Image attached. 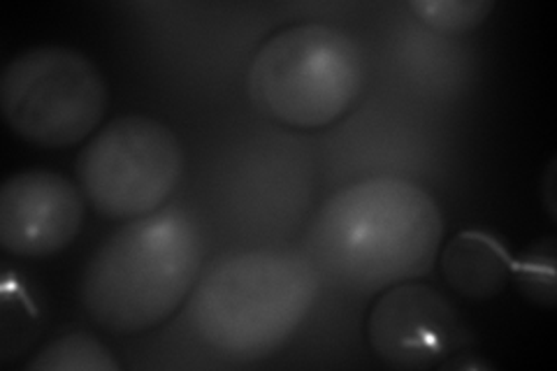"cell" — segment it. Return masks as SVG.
Here are the masks:
<instances>
[{
	"label": "cell",
	"instance_id": "6da1fadb",
	"mask_svg": "<svg viewBox=\"0 0 557 371\" xmlns=\"http://www.w3.org/2000/svg\"><path fill=\"white\" fill-rule=\"evenodd\" d=\"M444 219L428 190L374 176L335 193L309 227L313 268L335 286L376 295L425 276L440 256Z\"/></svg>",
	"mask_w": 557,
	"mask_h": 371
},
{
	"label": "cell",
	"instance_id": "7a4b0ae2",
	"mask_svg": "<svg viewBox=\"0 0 557 371\" xmlns=\"http://www.w3.org/2000/svg\"><path fill=\"white\" fill-rule=\"evenodd\" d=\"M202 233L180 207L133 219L94 253L82 276V305L114 334L161 325L194 293L202 272Z\"/></svg>",
	"mask_w": 557,
	"mask_h": 371
},
{
	"label": "cell",
	"instance_id": "3957f363",
	"mask_svg": "<svg viewBox=\"0 0 557 371\" xmlns=\"http://www.w3.org/2000/svg\"><path fill=\"white\" fill-rule=\"evenodd\" d=\"M319 295V270L293 251L221 258L188 295V325L221 358L263 360L284 348Z\"/></svg>",
	"mask_w": 557,
	"mask_h": 371
},
{
	"label": "cell",
	"instance_id": "277c9868",
	"mask_svg": "<svg viewBox=\"0 0 557 371\" xmlns=\"http://www.w3.org/2000/svg\"><path fill=\"white\" fill-rule=\"evenodd\" d=\"M368 65L351 35L327 24H298L274 33L249 67L258 112L290 128L317 131L354 108Z\"/></svg>",
	"mask_w": 557,
	"mask_h": 371
},
{
	"label": "cell",
	"instance_id": "5b68a950",
	"mask_svg": "<svg viewBox=\"0 0 557 371\" xmlns=\"http://www.w3.org/2000/svg\"><path fill=\"white\" fill-rule=\"evenodd\" d=\"M108 82L98 65L70 47H30L0 79V110L14 135L45 149L75 147L108 110Z\"/></svg>",
	"mask_w": 557,
	"mask_h": 371
},
{
	"label": "cell",
	"instance_id": "8992f818",
	"mask_svg": "<svg viewBox=\"0 0 557 371\" xmlns=\"http://www.w3.org/2000/svg\"><path fill=\"white\" fill-rule=\"evenodd\" d=\"M184 174V151L165 123L128 114L108 123L77 158V184L100 217L133 221L163 209Z\"/></svg>",
	"mask_w": 557,
	"mask_h": 371
},
{
	"label": "cell",
	"instance_id": "52a82bcc",
	"mask_svg": "<svg viewBox=\"0 0 557 371\" xmlns=\"http://www.w3.org/2000/svg\"><path fill=\"white\" fill-rule=\"evenodd\" d=\"M460 316L432 286L405 281L383 290L368 318L374 356L395 369H430L462 344Z\"/></svg>",
	"mask_w": 557,
	"mask_h": 371
},
{
	"label": "cell",
	"instance_id": "ba28073f",
	"mask_svg": "<svg viewBox=\"0 0 557 371\" xmlns=\"http://www.w3.org/2000/svg\"><path fill=\"white\" fill-rule=\"evenodd\" d=\"M84 193L49 170L16 172L0 190V244L16 258H47L79 235Z\"/></svg>",
	"mask_w": 557,
	"mask_h": 371
},
{
	"label": "cell",
	"instance_id": "9c48e42d",
	"mask_svg": "<svg viewBox=\"0 0 557 371\" xmlns=\"http://www.w3.org/2000/svg\"><path fill=\"white\" fill-rule=\"evenodd\" d=\"M446 284L469 302H487L511 281L513 260L504 246L479 230L453 237L442 253Z\"/></svg>",
	"mask_w": 557,
	"mask_h": 371
},
{
	"label": "cell",
	"instance_id": "30bf717a",
	"mask_svg": "<svg viewBox=\"0 0 557 371\" xmlns=\"http://www.w3.org/2000/svg\"><path fill=\"white\" fill-rule=\"evenodd\" d=\"M30 371H119V362L112 358L102 342L86 332H70L49 342L35 353L26 364Z\"/></svg>",
	"mask_w": 557,
	"mask_h": 371
},
{
	"label": "cell",
	"instance_id": "8fae6325",
	"mask_svg": "<svg viewBox=\"0 0 557 371\" xmlns=\"http://www.w3.org/2000/svg\"><path fill=\"white\" fill-rule=\"evenodd\" d=\"M518 293L536 307L553 309L557 302L555 286V239L534 242L530 249L513 260L511 272Z\"/></svg>",
	"mask_w": 557,
	"mask_h": 371
},
{
	"label": "cell",
	"instance_id": "7c38bea8",
	"mask_svg": "<svg viewBox=\"0 0 557 371\" xmlns=\"http://www.w3.org/2000/svg\"><path fill=\"white\" fill-rule=\"evenodd\" d=\"M411 12L442 35H465L479 28L493 12V0H413Z\"/></svg>",
	"mask_w": 557,
	"mask_h": 371
}]
</instances>
